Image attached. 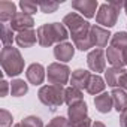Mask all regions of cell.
Here are the masks:
<instances>
[{
  "label": "cell",
  "instance_id": "cell-30",
  "mask_svg": "<svg viewBox=\"0 0 127 127\" xmlns=\"http://www.w3.org/2000/svg\"><path fill=\"white\" fill-rule=\"evenodd\" d=\"M46 127H70V123H69V120L64 118V117H54V118L48 123Z\"/></svg>",
  "mask_w": 127,
  "mask_h": 127
},
{
  "label": "cell",
  "instance_id": "cell-23",
  "mask_svg": "<svg viewBox=\"0 0 127 127\" xmlns=\"http://www.w3.org/2000/svg\"><path fill=\"white\" fill-rule=\"evenodd\" d=\"M29 93V84L24 79H12L11 82V94L14 97H21Z\"/></svg>",
  "mask_w": 127,
  "mask_h": 127
},
{
  "label": "cell",
  "instance_id": "cell-3",
  "mask_svg": "<svg viewBox=\"0 0 127 127\" xmlns=\"http://www.w3.org/2000/svg\"><path fill=\"white\" fill-rule=\"evenodd\" d=\"M64 94H66V88L63 85H42L37 91V97L39 100L48 106L51 111L58 109L63 103H64Z\"/></svg>",
  "mask_w": 127,
  "mask_h": 127
},
{
  "label": "cell",
  "instance_id": "cell-8",
  "mask_svg": "<svg viewBox=\"0 0 127 127\" xmlns=\"http://www.w3.org/2000/svg\"><path fill=\"white\" fill-rule=\"evenodd\" d=\"M87 64L88 67L97 73L106 72V54L102 48H94L93 51L88 52L87 55Z\"/></svg>",
  "mask_w": 127,
  "mask_h": 127
},
{
  "label": "cell",
  "instance_id": "cell-11",
  "mask_svg": "<svg viewBox=\"0 0 127 127\" xmlns=\"http://www.w3.org/2000/svg\"><path fill=\"white\" fill-rule=\"evenodd\" d=\"M72 8L82 14L85 18H93L96 15V9L99 8L97 0H73Z\"/></svg>",
  "mask_w": 127,
  "mask_h": 127
},
{
  "label": "cell",
  "instance_id": "cell-37",
  "mask_svg": "<svg viewBox=\"0 0 127 127\" xmlns=\"http://www.w3.org/2000/svg\"><path fill=\"white\" fill-rule=\"evenodd\" d=\"M12 127H23V126H21V124H14Z\"/></svg>",
  "mask_w": 127,
  "mask_h": 127
},
{
  "label": "cell",
  "instance_id": "cell-28",
  "mask_svg": "<svg viewBox=\"0 0 127 127\" xmlns=\"http://www.w3.org/2000/svg\"><path fill=\"white\" fill-rule=\"evenodd\" d=\"M21 126H23V127H43V123H42V120H40L39 117L29 115V117L23 118Z\"/></svg>",
  "mask_w": 127,
  "mask_h": 127
},
{
  "label": "cell",
  "instance_id": "cell-4",
  "mask_svg": "<svg viewBox=\"0 0 127 127\" xmlns=\"http://www.w3.org/2000/svg\"><path fill=\"white\" fill-rule=\"evenodd\" d=\"M124 5L121 2H109V3H103L99 6V11L96 14V21L97 24L102 27H106V29H111L117 24V20H118V14L121 11Z\"/></svg>",
  "mask_w": 127,
  "mask_h": 127
},
{
  "label": "cell",
  "instance_id": "cell-14",
  "mask_svg": "<svg viewBox=\"0 0 127 127\" xmlns=\"http://www.w3.org/2000/svg\"><path fill=\"white\" fill-rule=\"evenodd\" d=\"M15 42L20 48H30L37 42V32H34L33 29L20 32L15 36Z\"/></svg>",
  "mask_w": 127,
  "mask_h": 127
},
{
  "label": "cell",
  "instance_id": "cell-10",
  "mask_svg": "<svg viewBox=\"0 0 127 127\" xmlns=\"http://www.w3.org/2000/svg\"><path fill=\"white\" fill-rule=\"evenodd\" d=\"M34 26V20L32 15H27L24 12H17L15 17L11 20L9 23V27L14 30V32H24V30H30L33 29Z\"/></svg>",
  "mask_w": 127,
  "mask_h": 127
},
{
  "label": "cell",
  "instance_id": "cell-27",
  "mask_svg": "<svg viewBox=\"0 0 127 127\" xmlns=\"http://www.w3.org/2000/svg\"><path fill=\"white\" fill-rule=\"evenodd\" d=\"M20 8H21V11L24 14L33 15V14L37 12L39 5H37V2H32V0H21V2H20Z\"/></svg>",
  "mask_w": 127,
  "mask_h": 127
},
{
  "label": "cell",
  "instance_id": "cell-36",
  "mask_svg": "<svg viewBox=\"0 0 127 127\" xmlns=\"http://www.w3.org/2000/svg\"><path fill=\"white\" fill-rule=\"evenodd\" d=\"M124 11H126V14H127V2L124 3Z\"/></svg>",
  "mask_w": 127,
  "mask_h": 127
},
{
  "label": "cell",
  "instance_id": "cell-19",
  "mask_svg": "<svg viewBox=\"0 0 127 127\" xmlns=\"http://www.w3.org/2000/svg\"><path fill=\"white\" fill-rule=\"evenodd\" d=\"M106 84H105V79L100 76V75H91L90 76V81H88V85H87V91L93 96H99L103 93Z\"/></svg>",
  "mask_w": 127,
  "mask_h": 127
},
{
  "label": "cell",
  "instance_id": "cell-32",
  "mask_svg": "<svg viewBox=\"0 0 127 127\" xmlns=\"http://www.w3.org/2000/svg\"><path fill=\"white\" fill-rule=\"evenodd\" d=\"M9 88H11L9 82H8L6 79H3V81H2V93H0V97H6V96H8Z\"/></svg>",
  "mask_w": 127,
  "mask_h": 127
},
{
  "label": "cell",
  "instance_id": "cell-15",
  "mask_svg": "<svg viewBox=\"0 0 127 127\" xmlns=\"http://www.w3.org/2000/svg\"><path fill=\"white\" fill-rule=\"evenodd\" d=\"M90 76H91V73L88 70H85V69H76V70L72 72L70 84H72V87H75L78 90H84L88 85Z\"/></svg>",
  "mask_w": 127,
  "mask_h": 127
},
{
  "label": "cell",
  "instance_id": "cell-18",
  "mask_svg": "<svg viewBox=\"0 0 127 127\" xmlns=\"http://www.w3.org/2000/svg\"><path fill=\"white\" fill-rule=\"evenodd\" d=\"M17 14V5L14 2H0V21L3 24H6L8 21L11 23V20L15 17Z\"/></svg>",
  "mask_w": 127,
  "mask_h": 127
},
{
  "label": "cell",
  "instance_id": "cell-24",
  "mask_svg": "<svg viewBox=\"0 0 127 127\" xmlns=\"http://www.w3.org/2000/svg\"><path fill=\"white\" fill-rule=\"evenodd\" d=\"M111 46L120 51L127 49V33L126 32H118L111 37Z\"/></svg>",
  "mask_w": 127,
  "mask_h": 127
},
{
  "label": "cell",
  "instance_id": "cell-25",
  "mask_svg": "<svg viewBox=\"0 0 127 127\" xmlns=\"http://www.w3.org/2000/svg\"><path fill=\"white\" fill-rule=\"evenodd\" d=\"M14 30L9 27V24H2V43L3 46H12L14 42Z\"/></svg>",
  "mask_w": 127,
  "mask_h": 127
},
{
  "label": "cell",
  "instance_id": "cell-7",
  "mask_svg": "<svg viewBox=\"0 0 127 127\" xmlns=\"http://www.w3.org/2000/svg\"><path fill=\"white\" fill-rule=\"evenodd\" d=\"M46 78L52 85H64L70 79V69L63 63H51L46 69Z\"/></svg>",
  "mask_w": 127,
  "mask_h": 127
},
{
  "label": "cell",
  "instance_id": "cell-35",
  "mask_svg": "<svg viewBox=\"0 0 127 127\" xmlns=\"http://www.w3.org/2000/svg\"><path fill=\"white\" fill-rule=\"evenodd\" d=\"M123 55H124V61H126V64H127V49L123 51Z\"/></svg>",
  "mask_w": 127,
  "mask_h": 127
},
{
  "label": "cell",
  "instance_id": "cell-16",
  "mask_svg": "<svg viewBox=\"0 0 127 127\" xmlns=\"http://www.w3.org/2000/svg\"><path fill=\"white\" fill-rule=\"evenodd\" d=\"M94 106L100 114H108L112 108H114V102H112V96L111 93H102L99 96L94 97Z\"/></svg>",
  "mask_w": 127,
  "mask_h": 127
},
{
  "label": "cell",
  "instance_id": "cell-9",
  "mask_svg": "<svg viewBox=\"0 0 127 127\" xmlns=\"http://www.w3.org/2000/svg\"><path fill=\"white\" fill-rule=\"evenodd\" d=\"M111 33H109V30L108 29H103V27H100V26H91V29H90V39H91V43H93V46H96V48H103V46H106L108 45V42H109V39H111Z\"/></svg>",
  "mask_w": 127,
  "mask_h": 127
},
{
  "label": "cell",
  "instance_id": "cell-5",
  "mask_svg": "<svg viewBox=\"0 0 127 127\" xmlns=\"http://www.w3.org/2000/svg\"><path fill=\"white\" fill-rule=\"evenodd\" d=\"M63 26L69 30L72 40L90 33V29H91V24L88 21H85L76 12H70V14H67L64 18H63Z\"/></svg>",
  "mask_w": 127,
  "mask_h": 127
},
{
  "label": "cell",
  "instance_id": "cell-22",
  "mask_svg": "<svg viewBox=\"0 0 127 127\" xmlns=\"http://www.w3.org/2000/svg\"><path fill=\"white\" fill-rule=\"evenodd\" d=\"M79 102H84V96H82V90H78L75 87H67L66 88V94H64V103L67 106L76 105Z\"/></svg>",
  "mask_w": 127,
  "mask_h": 127
},
{
  "label": "cell",
  "instance_id": "cell-26",
  "mask_svg": "<svg viewBox=\"0 0 127 127\" xmlns=\"http://www.w3.org/2000/svg\"><path fill=\"white\" fill-rule=\"evenodd\" d=\"M37 5H39L40 12H43V14H52L60 6L58 2H51V0H40V2H37Z\"/></svg>",
  "mask_w": 127,
  "mask_h": 127
},
{
  "label": "cell",
  "instance_id": "cell-13",
  "mask_svg": "<svg viewBox=\"0 0 127 127\" xmlns=\"http://www.w3.org/2000/svg\"><path fill=\"white\" fill-rule=\"evenodd\" d=\"M45 67L40 64V63H33L27 67V72H26V76H27V81L33 85H40L43 81H45Z\"/></svg>",
  "mask_w": 127,
  "mask_h": 127
},
{
  "label": "cell",
  "instance_id": "cell-6",
  "mask_svg": "<svg viewBox=\"0 0 127 127\" xmlns=\"http://www.w3.org/2000/svg\"><path fill=\"white\" fill-rule=\"evenodd\" d=\"M67 120L70 127H91L93 121L88 117V108L85 102H79L67 108Z\"/></svg>",
  "mask_w": 127,
  "mask_h": 127
},
{
  "label": "cell",
  "instance_id": "cell-1",
  "mask_svg": "<svg viewBox=\"0 0 127 127\" xmlns=\"http://www.w3.org/2000/svg\"><path fill=\"white\" fill-rule=\"evenodd\" d=\"M37 43L40 46H51V45H58L63 42H67L69 32L67 29L60 24V23H49L40 26L37 30Z\"/></svg>",
  "mask_w": 127,
  "mask_h": 127
},
{
  "label": "cell",
  "instance_id": "cell-33",
  "mask_svg": "<svg viewBox=\"0 0 127 127\" xmlns=\"http://www.w3.org/2000/svg\"><path fill=\"white\" fill-rule=\"evenodd\" d=\"M120 126L121 127H127V109L121 112L120 115Z\"/></svg>",
  "mask_w": 127,
  "mask_h": 127
},
{
  "label": "cell",
  "instance_id": "cell-12",
  "mask_svg": "<svg viewBox=\"0 0 127 127\" xmlns=\"http://www.w3.org/2000/svg\"><path fill=\"white\" fill-rule=\"evenodd\" d=\"M75 55V45L70 42H63L54 46V57L58 60V63H67Z\"/></svg>",
  "mask_w": 127,
  "mask_h": 127
},
{
  "label": "cell",
  "instance_id": "cell-2",
  "mask_svg": "<svg viewBox=\"0 0 127 127\" xmlns=\"http://www.w3.org/2000/svg\"><path fill=\"white\" fill-rule=\"evenodd\" d=\"M0 64L6 76H18L24 72V58L18 48L3 46L0 52Z\"/></svg>",
  "mask_w": 127,
  "mask_h": 127
},
{
  "label": "cell",
  "instance_id": "cell-17",
  "mask_svg": "<svg viewBox=\"0 0 127 127\" xmlns=\"http://www.w3.org/2000/svg\"><path fill=\"white\" fill-rule=\"evenodd\" d=\"M111 96H112L114 108H115L117 112H123V111L127 109V91L117 87V88H112Z\"/></svg>",
  "mask_w": 127,
  "mask_h": 127
},
{
  "label": "cell",
  "instance_id": "cell-21",
  "mask_svg": "<svg viewBox=\"0 0 127 127\" xmlns=\"http://www.w3.org/2000/svg\"><path fill=\"white\" fill-rule=\"evenodd\" d=\"M106 58H108V61L112 64V67H123V66L126 64L123 51L115 49V48H112V46H109V48L106 49Z\"/></svg>",
  "mask_w": 127,
  "mask_h": 127
},
{
  "label": "cell",
  "instance_id": "cell-34",
  "mask_svg": "<svg viewBox=\"0 0 127 127\" xmlns=\"http://www.w3.org/2000/svg\"><path fill=\"white\" fill-rule=\"evenodd\" d=\"M91 127H106V126H105L102 121H96V123H93V126H91Z\"/></svg>",
  "mask_w": 127,
  "mask_h": 127
},
{
  "label": "cell",
  "instance_id": "cell-31",
  "mask_svg": "<svg viewBox=\"0 0 127 127\" xmlns=\"http://www.w3.org/2000/svg\"><path fill=\"white\" fill-rule=\"evenodd\" d=\"M118 88L127 91V72H124V73L120 76V79H118Z\"/></svg>",
  "mask_w": 127,
  "mask_h": 127
},
{
  "label": "cell",
  "instance_id": "cell-20",
  "mask_svg": "<svg viewBox=\"0 0 127 127\" xmlns=\"http://www.w3.org/2000/svg\"><path fill=\"white\" fill-rule=\"evenodd\" d=\"M124 72H126L124 67H109V69H106V72H105V82L109 87L117 88L118 87V79H120V76Z\"/></svg>",
  "mask_w": 127,
  "mask_h": 127
},
{
  "label": "cell",
  "instance_id": "cell-29",
  "mask_svg": "<svg viewBox=\"0 0 127 127\" xmlns=\"http://www.w3.org/2000/svg\"><path fill=\"white\" fill-rule=\"evenodd\" d=\"M12 121H14V118L9 111H6V109L0 111V127H9V126H12Z\"/></svg>",
  "mask_w": 127,
  "mask_h": 127
}]
</instances>
